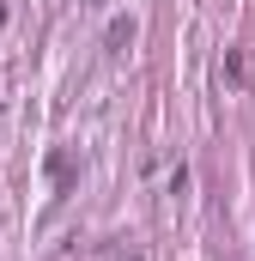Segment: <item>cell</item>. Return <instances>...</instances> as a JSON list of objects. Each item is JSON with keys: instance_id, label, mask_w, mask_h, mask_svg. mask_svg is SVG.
Masks as SVG:
<instances>
[{"instance_id": "cell-1", "label": "cell", "mask_w": 255, "mask_h": 261, "mask_svg": "<svg viewBox=\"0 0 255 261\" xmlns=\"http://www.w3.org/2000/svg\"><path fill=\"white\" fill-rule=\"evenodd\" d=\"M122 43H134V18H116L110 24V49H122Z\"/></svg>"}]
</instances>
